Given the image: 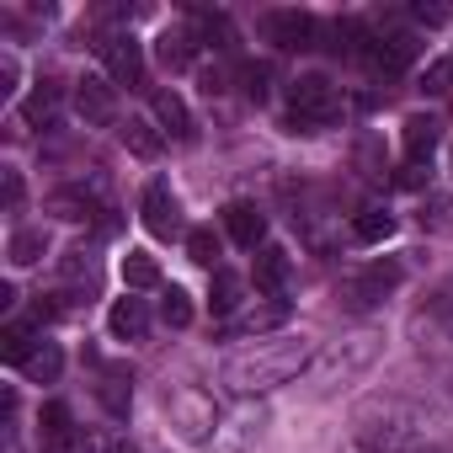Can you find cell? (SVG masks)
Instances as JSON below:
<instances>
[{
  "instance_id": "22",
  "label": "cell",
  "mask_w": 453,
  "mask_h": 453,
  "mask_svg": "<svg viewBox=\"0 0 453 453\" xmlns=\"http://www.w3.org/2000/svg\"><path fill=\"white\" fill-rule=\"evenodd\" d=\"M43 251H49V235L43 230H17L12 246H6L12 267H33V262H43Z\"/></svg>"
},
{
  "instance_id": "5",
  "label": "cell",
  "mask_w": 453,
  "mask_h": 453,
  "mask_svg": "<svg viewBox=\"0 0 453 453\" xmlns=\"http://www.w3.org/2000/svg\"><path fill=\"white\" fill-rule=\"evenodd\" d=\"M96 54L107 59V75H112L118 86H139V81H144V54H139V43H134L128 33H107V38L96 43Z\"/></svg>"
},
{
  "instance_id": "23",
  "label": "cell",
  "mask_w": 453,
  "mask_h": 453,
  "mask_svg": "<svg viewBox=\"0 0 453 453\" xmlns=\"http://www.w3.org/2000/svg\"><path fill=\"white\" fill-rule=\"evenodd\" d=\"M123 283L128 288H160V262L144 257V251H128L123 257Z\"/></svg>"
},
{
  "instance_id": "21",
  "label": "cell",
  "mask_w": 453,
  "mask_h": 453,
  "mask_svg": "<svg viewBox=\"0 0 453 453\" xmlns=\"http://www.w3.org/2000/svg\"><path fill=\"white\" fill-rule=\"evenodd\" d=\"M59 96H65L59 81H38L33 96H27V107H22V118H27V123H49V118L59 112Z\"/></svg>"
},
{
  "instance_id": "13",
  "label": "cell",
  "mask_w": 453,
  "mask_h": 453,
  "mask_svg": "<svg viewBox=\"0 0 453 453\" xmlns=\"http://www.w3.org/2000/svg\"><path fill=\"white\" fill-rule=\"evenodd\" d=\"M155 118H160V128H165V134H176L181 144L197 134V123H192V112H187V102H181L176 91H155Z\"/></svg>"
},
{
  "instance_id": "11",
  "label": "cell",
  "mask_w": 453,
  "mask_h": 453,
  "mask_svg": "<svg viewBox=\"0 0 453 453\" xmlns=\"http://www.w3.org/2000/svg\"><path fill=\"white\" fill-rule=\"evenodd\" d=\"M75 107H81L86 123H112V118H118V91H112L107 81L86 75V81L75 86Z\"/></svg>"
},
{
  "instance_id": "29",
  "label": "cell",
  "mask_w": 453,
  "mask_h": 453,
  "mask_svg": "<svg viewBox=\"0 0 453 453\" xmlns=\"http://www.w3.org/2000/svg\"><path fill=\"white\" fill-rule=\"evenodd\" d=\"M453 86V59H432L426 70H421V91H432V96H442Z\"/></svg>"
},
{
  "instance_id": "19",
  "label": "cell",
  "mask_w": 453,
  "mask_h": 453,
  "mask_svg": "<svg viewBox=\"0 0 453 453\" xmlns=\"http://www.w3.org/2000/svg\"><path fill=\"white\" fill-rule=\"evenodd\" d=\"M33 352H38V342H33V326H27V320H12L6 331H0V357H6V363L22 368Z\"/></svg>"
},
{
  "instance_id": "2",
  "label": "cell",
  "mask_w": 453,
  "mask_h": 453,
  "mask_svg": "<svg viewBox=\"0 0 453 453\" xmlns=\"http://www.w3.org/2000/svg\"><path fill=\"white\" fill-rule=\"evenodd\" d=\"M342 118V91L326 75H304L288 86V128L294 134H320Z\"/></svg>"
},
{
  "instance_id": "8",
  "label": "cell",
  "mask_w": 453,
  "mask_h": 453,
  "mask_svg": "<svg viewBox=\"0 0 453 453\" xmlns=\"http://www.w3.org/2000/svg\"><path fill=\"white\" fill-rule=\"evenodd\" d=\"M288 304L283 299H273V304H251L246 315H235V320H224V342H241V336H267V331H278V326H288Z\"/></svg>"
},
{
  "instance_id": "4",
  "label": "cell",
  "mask_w": 453,
  "mask_h": 453,
  "mask_svg": "<svg viewBox=\"0 0 453 453\" xmlns=\"http://www.w3.org/2000/svg\"><path fill=\"white\" fill-rule=\"evenodd\" d=\"M165 411H171V421H176V432L187 442H197V437L213 432V400L203 389H171L165 395Z\"/></svg>"
},
{
  "instance_id": "15",
  "label": "cell",
  "mask_w": 453,
  "mask_h": 453,
  "mask_svg": "<svg viewBox=\"0 0 453 453\" xmlns=\"http://www.w3.org/2000/svg\"><path fill=\"white\" fill-rule=\"evenodd\" d=\"M241 294H246V283L235 278V273H213V288H208V310L219 315V320H235V310H241Z\"/></svg>"
},
{
  "instance_id": "9",
  "label": "cell",
  "mask_w": 453,
  "mask_h": 453,
  "mask_svg": "<svg viewBox=\"0 0 453 453\" xmlns=\"http://www.w3.org/2000/svg\"><path fill=\"white\" fill-rule=\"evenodd\" d=\"M70 442H75V416H70L65 400H49V405L38 411V448H43V453H65Z\"/></svg>"
},
{
  "instance_id": "28",
  "label": "cell",
  "mask_w": 453,
  "mask_h": 453,
  "mask_svg": "<svg viewBox=\"0 0 453 453\" xmlns=\"http://www.w3.org/2000/svg\"><path fill=\"white\" fill-rule=\"evenodd\" d=\"M187 257H192L197 267H213V262H219V241H213V230H192V235H187Z\"/></svg>"
},
{
  "instance_id": "17",
  "label": "cell",
  "mask_w": 453,
  "mask_h": 453,
  "mask_svg": "<svg viewBox=\"0 0 453 453\" xmlns=\"http://www.w3.org/2000/svg\"><path fill=\"white\" fill-rule=\"evenodd\" d=\"M389 235H395V213H384V208H357V213H352V241L379 246V241H389Z\"/></svg>"
},
{
  "instance_id": "31",
  "label": "cell",
  "mask_w": 453,
  "mask_h": 453,
  "mask_svg": "<svg viewBox=\"0 0 453 453\" xmlns=\"http://www.w3.org/2000/svg\"><path fill=\"white\" fill-rule=\"evenodd\" d=\"M22 192H27V187H22V171L6 165V171H0V203H6V208H22Z\"/></svg>"
},
{
  "instance_id": "10",
  "label": "cell",
  "mask_w": 453,
  "mask_h": 453,
  "mask_svg": "<svg viewBox=\"0 0 453 453\" xmlns=\"http://www.w3.org/2000/svg\"><path fill=\"white\" fill-rule=\"evenodd\" d=\"M224 230H230V241H235V246L257 251V246H262V235H267V213H262L257 203H230V208H224Z\"/></svg>"
},
{
  "instance_id": "34",
  "label": "cell",
  "mask_w": 453,
  "mask_h": 453,
  "mask_svg": "<svg viewBox=\"0 0 453 453\" xmlns=\"http://www.w3.org/2000/svg\"><path fill=\"white\" fill-rule=\"evenodd\" d=\"M17 91V59H0V96Z\"/></svg>"
},
{
  "instance_id": "18",
  "label": "cell",
  "mask_w": 453,
  "mask_h": 453,
  "mask_svg": "<svg viewBox=\"0 0 453 453\" xmlns=\"http://www.w3.org/2000/svg\"><path fill=\"white\" fill-rule=\"evenodd\" d=\"M283 283H288V251L283 246H262L257 251V288L283 294Z\"/></svg>"
},
{
  "instance_id": "35",
  "label": "cell",
  "mask_w": 453,
  "mask_h": 453,
  "mask_svg": "<svg viewBox=\"0 0 453 453\" xmlns=\"http://www.w3.org/2000/svg\"><path fill=\"white\" fill-rule=\"evenodd\" d=\"M416 22H426V27H432V22H442V12H437V6H416Z\"/></svg>"
},
{
  "instance_id": "24",
  "label": "cell",
  "mask_w": 453,
  "mask_h": 453,
  "mask_svg": "<svg viewBox=\"0 0 453 453\" xmlns=\"http://www.w3.org/2000/svg\"><path fill=\"white\" fill-rule=\"evenodd\" d=\"M118 134H123V144H128V150H134L139 160H155V155H160V134H155L150 123H139V118H128V123H123Z\"/></svg>"
},
{
  "instance_id": "3",
  "label": "cell",
  "mask_w": 453,
  "mask_h": 453,
  "mask_svg": "<svg viewBox=\"0 0 453 453\" xmlns=\"http://www.w3.org/2000/svg\"><path fill=\"white\" fill-rule=\"evenodd\" d=\"M400 288V262H373V267H363V273H352L347 283H342V299L352 304V310H373L384 294H395Z\"/></svg>"
},
{
  "instance_id": "16",
  "label": "cell",
  "mask_w": 453,
  "mask_h": 453,
  "mask_svg": "<svg viewBox=\"0 0 453 453\" xmlns=\"http://www.w3.org/2000/svg\"><path fill=\"white\" fill-rule=\"evenodd\" d=\"M405 155H411V165H421V160H432V150H437V139H442V128L432 123V118H405Z\"/></svg>"
},
{
  "instance_id": "33",
  "label": "cell",
  "mask_w": 453,
  "mask_h": 453,
  "mask_svg": "<svg viewBox=\"0 0 453 453\" xmlns=\"http://www.w3.org/2000/svg\"><path fill=\"white\" fill-rule=\"evenodd\" d=\"M86 453H134L128 442H118V437H91L86 442Z\"/></svg>"
},
{
  "instance_id": "1",
  "label": "cell",
  "mask_w": 453,
  "mask_h": 453,
  "mask_svg": "<svg viewBox=\"0 0 453 453\" xmlns=\"http://www.w3.org/2000/svg\"><path fill=\"white\" fill-rule=\"evenodd\" d=\"M310 357H315V352H310L304 336H299V342H257L251 352L230 357L224 379H230V389H241V395H262V389H278V384H288L294 373H304Z\"/></svg>"
},
{
  "instance_id": "7",
  "label": "cell",
  "mask_w": 453,
  "mask_h": 453,
  "mask_svg": "<svg viewBox=\"0 0 453 453\" xmlns=\"http://www.w3.org/2000/svg\"><path fill=\"white\" fill-rule=\"evenodd\" d=\"M315 33H320V22H315L310 12H267V43H278V49H288V54L310 49Z\"/></svg>"
},
{
  "instance_id": "30",
  "label": "cell",
  "mask_w": 453,
  "mask_h": 453,
  "mask_svg": "<svg viewBox=\"0 0 453 453\" xmlns=\"http://www.w3.org/2000/svg\"><path fill=\"white\" fill-rule=\"evenodd\" d=\"M96 395L107 400V411H112V416H123V411H128V384H123V373H107Z\"/></svg>"
},
{
  "instance_id": "25",
  "label": "cell",
  "mask_w": 453,
  "mask_h": 453,
  "mask_svg": "<svg viewBox=\"0 0 453 453\" xmlns=\"http://www.w3.org/2000/svg\"><path fill=\"white\" fill-rule=\"evenodd\" d=\"M155 54H160L165 70H187V65H192V33H165V38L155 43Z\"/></svg>"
},
{
  "instance_id": "32",
  "label": "cell",
  "mask_w": 453,
  "mask_h": 453,
  "mask_svg": "<svg viewBox=\"0 0 453 453\" xmlns=\"http://www.w3.org/2000/svg\"><path fill=\"white\" fill-rule=\"evenodd\" d=\"M246 96H251V102H262V96H267V70H262V65H251V70H246Z\"/></svg>"
},
{
  "instance_id": "14",
  "label": "cell",
  "mask_w": 453,
  "mask_h": 453,
  "mask_svg": "<svg viewBox=\"0 0 453 453\" xmlns=\"http://www.w3.org/2000/svg\"><path fill=\"white\" fill-rule=\"evenodd\" d=\"M107 326H112V336L118 342H139L144 336V326H150V310H144V299H118L112 304V315H107Z\"/></svg>"
},
{
  "instance_id": "27",
  "label": "cell",
  "mask_w": 453,
  "mask_h": 453,
  "mask_svg": "<svg viewBox=\"0 0 453 453\" xmlns=\"http://www.w3.org/2000/svg\"><path fill=\"white\" fill-rule=\"evenodd\" d=\"M160 320H165L171 331H181V326L192 320V299H187L181 288H165V299H160Z\"/></svg>"
},
{
  "instance_id": "26",
  "label": "cell",
  "mask_w": 453,
  "mask_h": 453,
  "mask_svg": "<svg viewBox=\"0 0 453 453\" xmlns=\"http://www.w3.org/2000/svg\"><path fill=\"white\" fill-rule=\"evenodd\" d=\"M49 208H54L59 219H91V197H86V192H70V187H59V192L49 197Z\"/></svg>"
},
{
  "instance_id": "20",
  "label": "cell",
  "mask_w": 453,
  "mask_h": 453,
  "mask_svg": "<svg viewBox=\"0 0 453 453\" xmlns=\"http://www.w3.org/2000/svg\"><path fill=\"white\" fill-rule=\"evenodd\" d=\"M59 368H65V352H59L54 342H38V352L22 363V373H27L33 384H54V379H59Z\"/></svg>"
},
{
  "instance_id": "6",
  "label": "cell",
  "mask_w": 453,
  "mask_h": 453,
  "mask_svg": "<svg viewBox=\"0 0 453 453\" xmlns=\"http://www.w3.org/2000/svg\"><path fill=\"white\" fill-rule=\"evenodd\" d=\"M139 213H144V230H150L155 241H171V235L181 230V208H176V197H171L165 181H150V187H144Z\"/></svg>"
},
{
  "instance_id": "12",
  "label": "cell",
  "mask_w": 453,
  "mask_h": 453,
  "mask_svg": "<svg viewBox=\"0 0 453 453\" xmlns=\"http://www.w3.org/2000/svg\"><path fill=\"white\" fill-rule=\"evenodd\" d=\"M363 59H368L373 70H384V75H400V70L416 59V38H411V33H395V38H373Z\"/></svg>"
}]
</instances>
